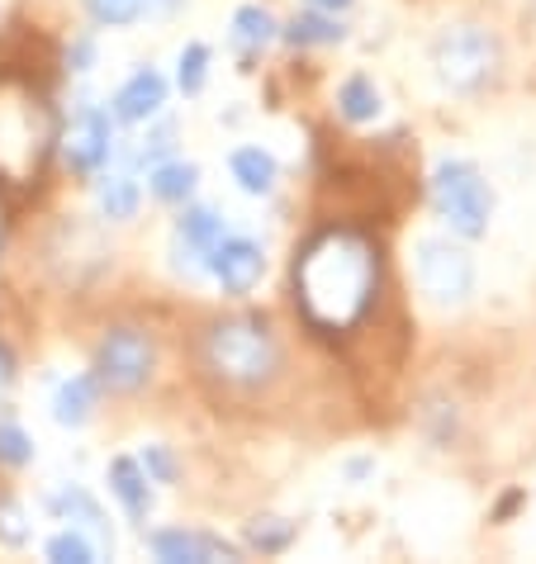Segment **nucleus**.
Masks as SVG:
<instances>
[{
	"instance_id": "obj_1",
	"label": "nucleus",
	"mask_w": 536,
	"mask_h": 564,
	"mask_svg": "<svg viewBox=\"0 0 536 564\" xmlns=\"http://www.w3.org/2000/svg\"><path fill=\"white\" fill-rule=\"evenodd\" d=\"M380 290V252L356 228H323L294 261V300L319 333H346Z\"/></svg>"
},
{
	"instance_id": "obj_2",
	"label": "nucleus",
	"mask_w": 536,
	"mask_h": 564,
	"mask_svg": "<svg viewBox=\"0 0 536 564\" xmlns=\"http://www.w3.org/2000/svg\"><path fill=\"white\" fill-rule=\"evenodd\" d=\"M57 143V123L49 100L29 82L0 76V176L34 181Z\"/></svg>"
},
{
	"instance_id": "obj_3",
	"label": "nucleus",
	"mask_w": 536,
	"mask_h": 564,
	"mask_svg": "<svg viewBox=\"0 0 536 564\" xmlns=\"http://www.w3.org/2000/svg\"><path fill=\"white\" fill-rule=\"evenodd\" d=\"M204 370L228 389H261L280 370V341L261 318H224L204 333Z\"/></svg>"
},
{
	"instance_id": "obj_4",
	"label": "nucleus",
	"mask_w": 536,
	"mask_h": 564,
	"mask_svg": "<svg viewBox=\"0 0 536 564\" xmlns=\"http://www.w3.org/2000/svg\"><path fill=\"white\" fill-rule=\"evenodd\" d=\"M499 62H503L499 39L480 24L447 29L432 48V67L441 76V86L455 90V96H475V90H484L499 76Z\"/></svg>"
},
{
	"instance_id": "obj_5",
	"label": "nucleus",
	"mask_w": 536,
	"mask_h": 564,
	"mask_svg": "<svg viewBox=\"0 0 536 564\" xmlns=\"http://www.w3.org/2000/svg\"><path fill=\"white\" fill-rule=\"evenodd\" d=\"M432 205L461 238H484L489 232L494 195H489V181L470 162H455L451 156V162H441L432 171Z\"/></svg>"
},
{
	"instance_id": "obj_6",
	"label": "nucleus",
	"mask_w": 536,
	"mask_h": 564,
	"mask_svg": "<svg viewBox=\"0 0 536 564\" xmlns=\"http://www.w3.org/2000/svg\"><path fill=\"white\" fill-rule=\"evenodd\" d=\"M414 271H418V290L432 304H465L475 294V261L455 242H441V238L418 242Z\"/></svg>"
},
{
	"instance_id": "obj_7",
	"label": "nucleus",
	"mask_w": 536,
	"mask_h": 564,
	"mask_svg": "<svg viewBox=\"0 0 536 564\" xmlns=\"http://www.w3.org/2000/svg\"><path fill=\"white\" fill-rule=\"evenodd\" d=\"M157 366V347L148 333L138 327H115L105 333V341L96 347V380L115 394H133V389L148 384V375Z\"/></svg>"
},
{
	"instance_id": "obj_8",
	"label": "nucleus",
	"mask_w": 536,
	"mask_h": 564,
	"mask_svg": "<svg viewBox=\"0 0 536 564\" xmlns=\"http://www.w3.org/2000/svg\"><path fill=\"white\" fill-rule=\"evenodd\" d=\"M204 265H210V275L224 285V294H251L257 290V280L266 271V252L251 238H218L214 252L204 257Z\"/></svg>"
},
{
	"instance_id": "obj_9",
	"label": "nucleus",
	"mask_w": 536,
	"mask_h": 564,
	"mask_svg": "<svg viewBox=\"0 0 536 564\" xmlns=\"http://www.w3.org/2000/svg\"><path fill=\"white\" fill-rule=\"evenodd\" d=\"M109 148H115V123H109L105 109L86 105L82 115H76L67 143H62V152H67V166L82 171V176H96V171L109 162Z\"/></svg>"
},
{
	"instance_id": "obj_10",
	"label": "nucleus",
	"mask_w": 536,
	"mask_h": 564,
	"mask_svg": "<svg viewBox=\"0 0 536 564\" xmlns=\"http://www.w3.org/2000/svg\"><path fill=\"white\" fill-rule=\"evenodd\" d=\"M152 555L167 564H214V560H238V545L204 536V531L171 527V531H152Z\"/></svg>"
},
{
	"instance_id": "obj_11",
	"label": "nucleus",
	"mask_w": 536,
	"mask_h": 564,
	"mask_svg": "<svg viewBox=\"0 0 536 564\" xmlns=\"http://www.w3.org/2000/svg\"><path fill=\"white\" fill-rule=\"evenodd\" d=\"M167 105V76L152 67H138L115 96V119L124 123H148L157 109Z\"/></svg>"
},
{
	"instance_id": "obj_12",
	"label": "nucleus",
	"mask_w": 536,
	"mask_h": 564,
	"mask_svg": "<svg viewBox=\"0 0 536 564\" xmlns=\"http://www.w3.org/2000/svg\"><path fill=\"white\" fill-rule=\"evenodd\" d=\"M109 494L119 498V508L129 522H148L152 512V479L143 475V465L133 456H115L109 460Z\"/></svg>"
},
{
	"instance_id": "obj_13",
	"label": "nucleus",
	"mask_w": 536,
	"mask_h": 564,
	"mask_svg": "<svg viewBox=\"0 0 536 564\" xmlns=\"http://www.w3.org/2000/svg\"><path fill=\"white\" fill-rule=\"evenodd\" d=\"M49 508L62 517V522H76L82 531H96V536H100L105 545H115V536H109V522H105L100 503L82 489V484H67V489H57V494L49 498Z\"/></svg>"
},
{
	"instance_id": "obj_14",
	"label": "nucleus",
	"mask_w": 536,
	"mask_h": 564,
	"mask_svg": "<svg viewBox=\"0 0 536 564\" xmlns=\"http://www.w3.org/2000/svg\"><path fill=\"white\" fill-rule=\"evenodd\" d=\"M90 413H96V380H90V375L62 380L57 394H53V417L62 422V427H86Z\"/></svg>"
},
{
	"instance_id": "obj_15",
	"label": "nucleus",
	"mask_w": 536,
	"mask_h": 564,
	"mask_svg": "<svg viewBox=\"0 0 536 564\" xmlns=\"http://www.w3.org/2000/svg\"><path fill=\"white\" fill-rule=\"evenodd\" d=\"M200 185V166L195 162H152V176H148V191L162 199V205H185Z\"/></svg>"
},
{
	"instance_id": "obj_16",
	"label": "nucleus",
	"mask_w": 536,
	"mask_h": 564,
	"mask_svg": "<svg viewBox=\"0 0 536 564\" xmlns=\"http://www.w3.org/2000/svg\"><path fill=\"white\" fill-rule=\"evenodd\" d=\"M218 238H224V218H218L214 209H185L181 214V224H176V252L210 257Z\"/></svg>"
},
{
	"instance_id": "obj_17",
	"label": "nucleus",
	"mask_w": 536,
	"mask_h": 564,
	"mask_svg": "<svg viewBox=\"0 0 536 564\" xmlns=\"http://www.w3.org/2000/svg\"><path fill=\"white\" fill-rule=\"evenodd\" d=\"M380 109H385V100L371 76H346L337 90V115L346 123H371V119H380Z\"/></svg>"
},
{
	"instance_id": "obj_18",
	"label": "nucleus",
	"mask_w": 536,
	"mask_h": 564,
	"mask_svg": "<svg viewBox=\"0 0 536 564\" xmlns=\"http://www.w3.org/2000/svg\"><path fill=\"white\" fill-rule=\"evenodd\" d=\"M228 171H233V181H238L247 195H266L276 185V156L261 152V148H238L228 156Z\"/></svg>"
},
{
	"instance_id": "obj_19",
	"label": "nucleus",
	"mask_w": 536,
	"mask_h": 564,
	"mask_svg": "<svg viewBox=\"0 0 536 564\" xmlns=\"http://www.w3.org/2000/svg\"><path fill=\"white\" fill-rule=\"evenodd\" d=\"M342 39H346V29H342L337 14H328V10L299 14V20H290V29H286L290 48H319V43H342Z\"/></svg>"
},
{
	"instance_id": "obj_20",
	"label": "nucleus",
	"mask_w": 536,
	"mask_h": 564,
	"mask_svg": "<svg viewBox=\"0 0 536 564\" xmlns=\"http://www.w3.org/2000/svg\"><path fill=\"white\" fill-rule=\"evenodd\" d=\"M276 34H280V24H276V14H271V10L243 6L238 14H233V43H238L243 53H261Z\"/></svg>"
},
{
	"instance_id": "obj_21",
	"label": "nucleus",
	"mask_w": 536,
	"mask_h": 564,
	"mask_svg": "<svg viewBox=\"0 0 536 564\" xmlns=\"http://www.w3.org/2000/svg\"><path fill=\"white\" fill-rule=\"evenodd\" d=\"M96 195H100V214L115 218V224L138 214V181L133 176H105Z\"/></svg>"
},
{
	"instance_id": "obj_22",
	"label": "nucleus",
	"mask_w": 536,
	"mask_h": 564,
	"mask_svg": "<svg viewBox=\"0 0 536 564\" xmlns=\"http://www.w3.org/2000/svg\"><path fill=\"white\" fill-rule=\"evenodd\" d=\"M290 541H294V522H286V517H257L247 527V545L261 555H280Z\"/></svg>"
},
{
	"instance_id": "obj_23",
	"label": "nucleus",
	"mask_w": 536,
	"mask_h": 564,
	"mask_svg": "<svg viewBox=\"0 0 536 564\" xmlns=\"http://www.w3.org/2000/svg\"><path fill=\"white\" fill-rule=\"evenodd\" d=\"M204 82H210V48H204V43H185L176 57V86L185 96H200Z\"/></svg>"
},
{
	"instance_id": "obj_24",
	"label": "nucleus",
	"mask_w": 536,
	"mask_h": 564,
	"mask_svg": "<svg viewBox=\"0 0 536 564\" xmlns=\"http://www.w3.org/2000/svg\"><path fill=\"white\" fill-rule=\"evenodd\" d=\"M86 10L105 29H129L148 14V0H86Z\"/></svg>"
},
{
	"instance_id": "obj_25",
	"label": "nucleus",
	"mask_w": 536,
	"mask_h": 564,
	"mask_svg": "<svg viewBox=\"0 0 536 564\" xmlns=\"http://www.w3.org/2000/svg\"><path fill=\"white\" fill-rule=\"evenodd\" d=\"M49 560L53 564H90L96 560V545H90V536L82 527H67V531H57V536L49 541Z\"/></svg>"
},
{
	"instance_id": "obj_26",
	"label": "nucleus",
	"mask_w": 536,
	"mask_h": 564,
	"mask_svg": "<svg viewBox=\"0 0 536 564\" xmlns=\"http://www.w3.org/2000/svg\"><path fill=\"white\" fill-rule=\"evenodd\" d=\"M34 536V522H29V512L14 503V498H0V545H10V551H20Z\"/></svg>"
},
{
	"instance_id": "obj_27",
	"label": "nucleus",
	"mask_w": 536,
	"mask_h": 564,
	"mask_svg": "<svg viewBox=\"0 0 536 564\" xmlns=\"http://www.w3.org/2000/svg\"><path fill=\"white\" fill-rule=\"evenodd\" d=\"M34 460V436L24 427H14V422H0V465H29Z\"/></svg>"
},
{
	"instance_id": "obj_28",
	"label": "nucleus",
	"mask_w": 536,
	"mask_h": 564,
	"mask_svg": "<svg viewBox=\"0 0 536 564\" xmlns=\"http://www.w3.org/2000/svg\"><path fill=\"white\" fill-rule=\"evenodd\" d=\"M138 465H143V475H148L152 484H176V475H181V469H176V456H171L167 446H148Z\"/></svg>"
},
{
	"instance_id": "obj_29",
	"label": "nucleus",
	"mask_w": 536,
	"mask_h": 564,
	"mask_svg": "<svg viewBox=\"0 0 536 564\" xmlns=\"http://www.w3.org/2000/svg\"><path fill=\"white\" fill-rule=\"evenodd\" d=\"M90 62H96V48H90V43H76V72H90Z\"/></svg>"
},
{
	"instance_id": "obj_30",
	"label": "nucleus",
	"mask_w": 536,
	"mask_h": 564,
	"mask_svg": "<svg viewBox=\"0 0 536 564\" xmlns=\"http://www.w3.org/2000/svg\"><path fill=\"white\" fill-rule=\"evenodd\" d=\"M185 0H148V14H176Z\"/></svg>"
},
{
	"instance_id": "obj_31",
	"label": "nucleus",
	"mask_w": 536,
	"mask_h": 564,
	"mask_svg": "<svg viewBox=\"0 0 536 564\" xmlns=\"http://www.w3.org/2000/svg\"><path fill=\"white\" fill-rule=\"evenodd\" d=\"M10 380H14V360L6 347H0V384H10Z\"/></svg>"
},
{
	"instance_id": "obj_32",
	"label": "nucleus",
	"mask_w": 536,
	"mask_h": 564,
	"mask_svg": "<svg viewBox=\"0 0 536 564\" xmlns=\"http://www.w3.org/2000/svg\"><path fill=\"white\" fill-rule=\"evenodd\" d=\"M309 6H313V10H328V14H337V10L352 6V0H309Z\"/></svg>"
}]
</instances>
